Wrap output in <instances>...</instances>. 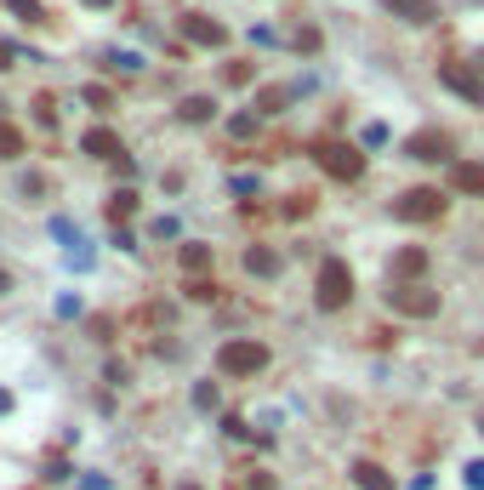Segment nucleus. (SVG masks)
I'll return each instance as SVG.
<instances>
[{
	"mask_svg": "<svg viewBox=\"0 0 484 490\" xmlns=\"http://www.w3.org/2000/svg\"><path fill=\"white\" fill-rule=\"evenodd\" d=\"M314 302H319L325 314H336V308H348V302H353V268L342 263V257H325V263H319Z\"/></svg>",
	"mask_w": 484,
	"mask_h": 490,
	"instance_id": "1",
	"label": "nucleus"
},
{
	"mask_svg": "<svg viewBox=\"0 0 484 490\" xmlns=\"http://www.w3.org/2000/svg\"><path fill=\"white\" fill-rule=\"evenodd\" d=\"M262 365H268V348H262L257 336H234V342L217 348V371L223 376H257Z\"/></svg>",
	"mask_w": 484,
	"mask_h": 490,
	"instance_id": "2",
	"label": "nucleus"
},
{
	"mask_svg": "<svg viewBox=\"0 0 484 490\" xmlns=\"http://www.w3.org/2000/svg\"><path fill=\"white\" fill-rule=\"evenodd\" d=\"M314 160H319L336 182H359V177H365V155H359L353 143H331V137H325V143H314Z\"/></svg>",
	"mask_w": 484,
	"mask_h": 490,
	"instance_id": "3",
	"label": "nucleus"
},
{
	"mask_svg": "<svg viewBox=\"0 0 484 490\" xmlns=\"http://www.w3.org/2000/svg\"><path fill=\"white\" fill-rule=\"evenodd\" d=\"M394 217L399 223H439L445 217V194L439 189H404L394 200Z\"/></svg>",
	"mask_w": 484,
	"mask_h": 490,
	"instance_id": "4",
	"label": "nucleus"
},
{
	"mask_svg": "<svg viewBox=\"0 0 484 490\" xmlns=\"http://www.w3.org/2000/svg\"><path fill=\"white\" fill-rule=\"evenodd\" d=\"M387 308L411 314V319H428V314H439V291H428V285H394V291H387Z\"/></svg>",
	"mask_w": 484,
	"mask_h": 490,
	"instance_id": "5",
	"label": "nucleus"
},
{
	"mask_svg": "<svg viewBox=\"0 0 484 490\" xmlns=\"http://www.w3.org/2000/svg\"><path fill=\"white\" fill-rule=\"evenodd\" d=\"M439 86H450L467 103H484V74H473L467 63H439Z\"/></svg>",
	"mask_w": 484,
	"mask_h": 490,
	"instance_id": "6",
	"label": "nucleus"
},
{
	"mask_svg": "<svg viewBox=\"0 0 484 490\" xmlns=\"http://www.w3.org/2000/svg\"><path fill=\"white\" fill-rule=\"evenodd\" d=\"M421 274H428V251H421V245H404V251L394 257V268H387V280L411 285V280H421Z\"/></svg>",
	"mask_w": 484,
	"mask_h": 490,
	"instance_id": "7",
	"label": "nucleus"
},
{
	"mask_svg": "<svg viewBox=\"0 0 484 490\" xmlns=\"http://www.w3.org/2000/svg\"><path fill=\"white\" fill-rule=\"evenodd\" d=\"M404 155H411V160H450V137L428 126V131H416L411 143H404Z\"/></svg>",
	"mask_w": 484,
	"mask_h": 490,
	"instance_id": "8",
	"label": "nucleus"
},
{
	"mask_svg": "<svg viewBox=\"0 0 484 490\" xmlns=\"http://www.w3.org/2000/svg\"><path fill=\"white\" fill-rule=\"evenodd\" d=\"M183 35H189L194 46H228V29L217 23V18H200V12H189V18H183Z\"/></svg>",
	"mask_w": 484,
	"mask_h": 490,
	"instance_id": "9",
	"label": "nucleus"
},
{
	"mask_svg": "<svg viewBox=\"0 0 484 490\" xmlns=\"http://www.w3.org/2000/svg\"><path fill=\"white\" fill-rule=\"evenodd\" d=\"M81 148H86L91 160H126V148H120V137L108 131V126H91V131L81 137Z\"/></svg>",
	"mask_w": 484,
	"mask_h": 490,
	"instance_id": "10",
	"label": "nucleus"
},
{
	"mask_svg": "<svg viewBox=\"0 0 484 490\" xmlns=\"http://www.w3.org/2000/svg\"><path fill=\"white\" fill-rule=\"evenodd\" d=\"M382 6L394 12V18H404V23H416V29L439 18V6H433V0H382Z\"/></svg>",
	"mask_w": 484,
	"mask_h": 490,
	"instance_id": "11",
	"label": "nucleus"
},
{
	"mask_svg": "<svg viewBox=\"0 0 484 490\" xmlns=\"http://www.w3.org/2000/svg\"><path fill=\"white\" fill-rule=\"evenodd\" d=\"M450 189H462V194H484V165L456 160V165H450Z\"/></svg>",
	"mask_w": 484,
	"mask_h": 490,
	"instance_id": "12",
	"label": "nucleus"
},
{
	"mask_svg": "<svg viewBox=\"0 0 484 490\" xmlns=\"http://www.w3.org/2000/svg\"><path fill=\"white\" fill-rule=\"evenodd\" d=\"M353 485L359 490H394V473L377 468V462H353Z\"/></svg>",
	"mask_w": 484,
	"mask_h": 490,
	"instance_id": "13",
	"label": "nucleus"
},
{
	"mask_svg": "<svg viewBox=\"0 0 484 490\" xmlns=\"http://www.w3.org/2000/svg\"><path fill=\"white\" fill-rule=\"evenodd\" d=\"M245 274L274 280V274H279V251H268V245H251V251H245Z\"/></svg>",
	"mask_w": 484,
	"mask_h": 490,
	"instance_id": "14",
	"label": "nucleus"
},
{
	"mask_svg": "<svg viewBox=\"0 0 484 490\" xmlns=\"http://www.w3.org/2000/svg\"><path fill=\"white\" fill-rule=\"evenodd\" d=\"M183 120H189V126H206V120L217 114V103L211 97H183V109H177Z\"/></svg>",
	"mask_w": 484,
	"mask_h": 490,
	"instance_id": "15",
	"label": "nucleus"
},
{
	"mask_svg": "<svg viewBox=\"0 0 484 490\" xmlns=\"http://www.w3.org/2000/svg\"><path fill=\"white\" fill-rule=\"evenodd\" d=\"M132 211H137V194H132V189H115V194H108V217H115V223H126Z\"/></svg>",
	"mask_w": 484,
	"mask_h": 490,
	"instance_id": "16",
	"label": "nucleus"
},
{
	"mask_svg": "<svg viewBox=\"0 0 484 490\" xmlns=\"http://www.w3.org/2000/svg\"><path fill=\"white\" fill-rule=\"evenodd\" d=\"M183 268H189V274H200V268H211V245H200V240H189V245H183Z\"/></svg>",
	"mask_w": 484,
	"mask_h": 490,
	"instance_id": "17",
	"label": "nucleus"
},
{
	"mask_svg": "<svg viewBox=\"0 0 484 490\" xmlns=\"http://www.w3.org/2000/svg\"><path fill=\"white\" fill-rule=\"evenodd\" d=\"M23 155V131L18 126H0V160H18Z\"/></svg>",
	"mask_w": 484,
	"mask_h": 490,
	"instance_id": "18",
	"label": "nucleus"
},
{
	"mask_svg": "<svg viewBox=\"0 0 484 490\" xmlns=\"http://www.w3.org/2000/svg\"><path fill=\"white\" fill-rule=\"evenodd\" d=\"M6 12H18L23 23H40L46 12H40V0H6Z\"/></svg>",
	"mask_w": 484,
	"mask_h": 490,
	"instance_id": "19",
	"label": "nucleus"
},
{
	"mask_svg": "<svg viewBox=\"0 0 484 490\" xmlns=\"http://www.w3.org/2000/svg\"><path fill=\"white\" fill-rule=\"evenodd\" d=\"M228 131H234V137H257V114H251V109L234 114V120H228Z\"/></svg>",
	"mask_w": 484,
	"mask_h": 490,
	"instance_id": "20",
	"label": "nucleus"
},
{
	"mask_svg": "<svg viewBox=\"0 0 484 490\" xmlns=\"http://www.w3.org/2000/svg\"><path fill=\"white\" fill-rule=\"evenodd\" d=\"M251 74H257L251 63H228V69H223V80H228V86H251Z\"/></svg>",
	"mask_w": 484,
	"mask_h": 490,
	"instance_id": "21",
	"label": "nucleus"
},
{
	"mask_svg": "<svg viewBox=\"0 0 484 490\" xmlns=\"http://www.w3.org/2000/svg\"><path fill=\"white\" fill-rule=\"evenodd\" d=\"M35 120H40V126H52V120H57V109H52V97H35Z\"/></svg>",
	"mask_w": 484,
	"mask_h": 490,
	"instance_id": "22",
	"label": "nucleus"
},
{
	"mask_svg": "<svg viewBox=\"0 0 484 490\" xmlns=\"http://www.w3.org/2000/svg\"><path fill=\"white\" fill-rule=\"evenodd\" d=\"M189 297H194V302H211V297H217V285H211V280H194V285H189Z\"/></svg>",
	"mask_w": 484,
	"mask_h": 490,
	"instance_id": "23",
	"label": "nucleus"
},
{
	"mask_svg": "<svg viewBox=\"0 0 484 490\" xmlns=\"http://www.w3.org/2000/svg\"><path fill=\"white\" fill-rule=\"evenodd\" d=\"M467 485L484 490V456H479V462H467Z\"/></svg>",
	"mask_w": 484,
	"mask_h": 490,
	"instance_id": "24",
	"label": "nucleus"
},
{
	"mask_svg": "<svg viewBox=\"0 0 484 490\" xmlns=\"http://www.w3.org/2000/svg\"><path fill=\"white\" fill-rule=\"evenodd\" d=\"M12 57H18V52H12V46L0 40V69H12Z\"/></svg>",
	"mask_w": 484,
	"mask_h": 490,
	"instance_id": "25",
	"label": "nucleus"
},
{
	"mask_svg": "<svg viewBox=\"0 0 484 490\" xmlns=\"http://www.w3.org/2000/svg\"><path fill=\"white\" fill-rule=\"evenodd\" d=\"M6 291H12V274H6V268H0V297H6Z\"/></svg>",
	"mask_w": 484,
	"mask_h": 490,
	"instance_id": "26",
	"label": "nucleus"
},
{
	"mask_svg": "<svg viewBox=\"0 0 484 490\" xmlns=\"http://www.w3.org/2000/svg\"><path fill=\"white\" fill-rule=\"evenodd\" d=\"M6 410H12V393H6V388H0V417H6Z\"/></svg>",
	"mask_w": 484,
	"mask_h": 490,
	"instance_id": "27",
	"label": "nucleus"
},
{
	"mask_svg": "<svg viewBox=\"0 0 484 490\" xmlns=\"http://www.w3.org/2000/svg\"><path fill=\"white\" fill-rule=\"evenodd\" d=\"M86 6H115V0H86Z\"/></svg>",
	"mask_w": 484,
	"mask_h": 490,
	"instance_id": "28",
	"label": "nucleus"
},
{
	"mask_svg": "<svg viewBox=\"0 0 484 490\" xmlns=\"http://www.w3.org/2000/svg\"><path fill=\"white\" fill-rule=\"evenodd\" d=\"M479 434H484V417H479Z\"/></svg>",
	"mask_w": 484,
	"mask_h": 490,
	"instance_id": "29",
	"label": "nucleus"
}]
</instances>
